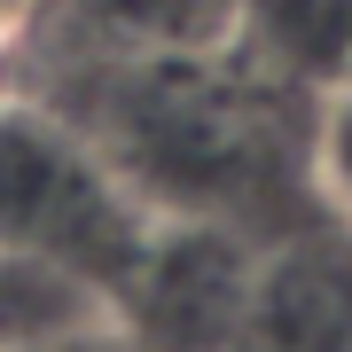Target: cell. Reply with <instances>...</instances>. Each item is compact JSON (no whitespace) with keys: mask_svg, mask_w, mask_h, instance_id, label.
Here are the masks:
<instances>
[{"mask_svg":"<svg viewBox=\"0 0 352 352\" xmlns=\"http://www.w3.org/2000/svg\"><path fill=\"white\" fill-rule=\"evenodd\" d=\"M0 243L55 251L126 298L157 243V219L149 196L126 188L118 164H102L78 133L39 110H0Z\"/></svg>","mask_w":352,"mask_h":352,"instance_id":"6da1fadb","label":"cell"},{"mask_svg":"<svg viewBox=\"0 0 352 352\" xmlns=\"http://www.w3.org/2000/svg\"><path fill=\"white\" fill-rule=\"evenodd\" d=\"M118 329L126 298L102 274L32 243H0V352H102Z\"/></svg>","mask_w":352,"mask_h":352,"instance_id":"7a4b0ae2","label":"cell"},{"mask_svg":"<svg viewBox=\"0 0 352 352\" xmlns=\"http://www.w3.org/2000/svg\"><path fill=\"white\" fill-rule=\"evenodd\" d=\"M94 16L149 55H188L219 39V0H94Z\"/></svg>","mask_w":352,"mask_h":352,"instance_id":"3957f363","label":"cell"},{"mask_svg":"<svg viewBox=\"0 0 352 352\" xmlns=\"http://www.w3.org/2000/svg\"><path fill=\"white\" fill-rule=\"evenodd\" d=\"M314 188H321L329 212L352 227V78L321 102V118H314Z\"/></svg>","mask_w":352,"mask_h":352,"instance_id":"277c9868","label":"cell"},{"mask_svg":"<svg viewBox=\"0 0 352 352\" xmlns=\"http://www.w3.org/2000/svg\"><path fill=\"white\" fill-rule=\"evenodd\" d=\"M39 8H47V0H0V55H8L16 39L32 32V16H39Z\"/></svg>","mask_w":352,"mask_h":352,"instance_id":"5b68a950","label":"cell"}]
</instances>
